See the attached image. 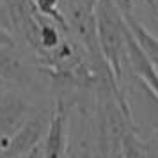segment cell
Returning a JSON list of instances; mask_svg holds the SVG:
<instances>
[{"mask_svg": "<svg viewBox=\"0 0 158 158\" xmlns=\"http://www.w3.org/2000/svg\"><path fill=\"white\" fill-rule=\"evenodd\" d=\"M94 18H96V36L100 52L112 77L117 82L123 78L124 64H128L124 16L119 13L112 0H96Z\"/></svg>", "mask_w": 158, "mask_h": 158, "instance_id": "obj_1", "label": "cell"}, {"mask_svg": "<svg viewBox=\"0 0 158 158\" xmlns=\"http://www.w3.org/2000/svg\"><path fill=\"white\" fill-rule=\"evenodd\" d=\"M48 124H50V117H44L43 112H34L23 123L22 128L11 137L2 158H22L29 151L37 148L46 135Z\"/></svg>", "mask_w": 158, "mask_h": 158, "instance_id": "obj_2", "label": "cell"}, {"mask_svg": "<svg viewBox=\"0 0 158 158\" xmlns=\"http://www.w3.org/2000/svg\"><path fill=\"white\" fill-rule=\"evenodd\" d=\"M43 158H69L68 155V112L62 103L50 115V124L43 142Z\"/></svg>", "mask_w": 158, "mask_h": 158, "instance_id": "obj_3", "label": "cell"}, {"mask_svg": "<svg viewBox=\"0 0 158 158\" xmlns=\"http://www.w3.org/2000/svg\"><path fill=\"white\" fill-rule=\"evenodd\" d=\"M34 114V110L25 100L16 94H6L0 98V131L6 133L11 140L23 123Z\"/></svg>", "mask_w": 158, "mask_h": 158, "instance_id": "obj_4", "label": "cell"}, {"mask_svg": "<svg viewBox=\"0 0 158 158\" xmlns=\"http://www.w3.org/2000/svg\"><path fill=\"white\" fill-rule=\"evenodd\" d=\"M30 82V73L27 69L25 59L13 46H0V84H18L23 85Z\"/></svg>", "mask_w": 158, "mask_h": 158, "instance_id": "obj_5", "label": "cell"}, {"mask_svg": "<svg viewBox=\"0 0 158 158\" xmlns=\"http://www.w3.org/2000/svg\"><path fill=\"white\" fill-rule=\"evenodd\" d=\"M133 80H135V84L131 87V101L144 114L146 123L158 131V96L139 77L133 75Z\"/></svg>", "mask_w": 158, "mask_h": 158, "instance_id": "obj_6", "label": "cell"}, {"mask_svg": "<svg viewBox=\"0 0 158 158\" xmlns=\"http://www.w3.org/2000/svg\"><path fill=\"white\" fill-rule=\"evenodd\" d=\"M124 22L128 25V30H130V34H131V37L135 39V43L139 44V48L142 50L144 57L148 59V62L158 73V37L153 36L135 16L124 18Z\"/></svg>", "mask_w": 158, "mask_h": 158, "instance_id": "obj_7", "label": "cell"}, {"mask_svg": "<svg viewBox=\"0 0 158 158\" xmlns=\"http://www.w3.org/2000/svg\"><path fill=\"white\" fill-rule=\"evenodd\" d=\"M121 156L123 158H151L146 142H142L135 131H128L121 140Z\"/></svg>", "mask_w": 158, "mask_h": 158, "instance_id": "obj_8", "label": "cell"}, {"mask_svg": "<svg viewBox=\"0 0 158 158\" xmlns=\"http://www.w3.org/2000/svg\"><path fill=\"white\" fill-rule=\"evenodd\" d=\"M112 2L115 4V7L119 9V13L124 18L135 16V6H137L135 0H112Z\"/></svg>", "mask_w": 158, "mask_h": 158, "instance_id": "obj_9", "label": "cell"}, {"mask_svg": "<svg viewBox=\"0 0 158 158\" xmlns=\"http://www.w3.org/2000/svg\"><path fill=\"white\" fill-rule=\"evenodd\" d=\"M0 25L13 34V20H11V13H9V7H7V4H6V0H0Z\"/></svg>", "mask_w": 158, "mask_h": 158, "instance_id": "obj_10", "label": "cell"}, {"mask_svg": "<svg viewBox=\"0 0 158 158\" xmlns=\"http://www.w3.org/2000/svg\"><path fill=\"white\" fill-rule=\"evenodd\" d=\"M13 44H16V37L0 25V46H13Z\"/></svg>", "mask_w": 158, "mask_h": 158, "instance_id": "obj_11", "label": "cell"}, {"mask_svg": "<svg viewBox=\"0 0 158 158\" xmlns=\"http://www.w3.org/2000/svg\"><path fill=\"white\" fill-rule=\"evenodd\" d=\"M22 158H43V149H41V144H39L37 148H34L32 151H29L27 155H23Z\"/></svg>", "mask_w": 158, "mask_h": 158, "instance_id": "obj_12", "label": "cell"}, {"mask_svg": "<svg viewBox=\"0 0 158 158\" xmlns=\"http://www.w3.org/2000/svg\"><path fill=\"white\" fill-rule=\"evenodd\" d=\"M7 144H9V137L6 135V133L0 131V158H2V155H4V151H6V148H7Z\"/></svg>", "mask_w": 158, "mask_h": 158, "instance_id": "obj_13", "label": "cell"}, {"mask_svg": "<svg viewBox=\"0 0 158 158\" xmlns=\"http://www.w3.org/2000/svg\"><path fill=\"white\" fill-rule=\"evenodd\" d=\"M2 87H4V85H2V84H0V93H2Z\"/></svg>", "mask_w": 158, "mask_h": 158, "instance_id": "obj_14", "label": "cell"}, {"mask_svg": "<svg viewBox=\"0 0 158 158\" xmlns=\"http://www.w3.org/2000/svg\"><path fill=\"white\" fill-rule=\"evenodd\" d=\"M34 2H36V0H32V4H34Z\"/></svg>", "mask_w": 158, "mask_h": 158, "instance_id": "obj_15", "label": "cell"}]
</instances>
